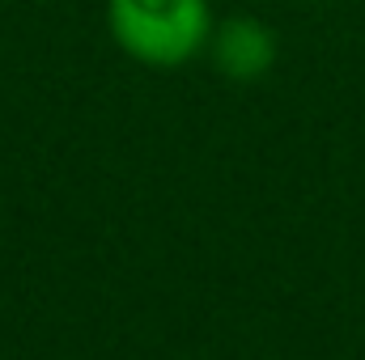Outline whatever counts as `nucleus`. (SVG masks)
Returning <instances> with one entry per match:
<instances>
[{
    "label": "nucleus",
    "instance_id": "f257e3e1",
    "mask_svg": "<svg viewBox=\"0 0 365 360\" xmlns=\"http://www.w3.org/2000/svg\"><path fill=\"white\" fill-rule=\"evenodd\" d=\"M212 0H106L110 43L140 68L175 73L208 51Z\"/></svg>",
    "mask_w": 365,
    "mask_h": 360
},
{
    "label": "nucleus",
    "instance_id": "f03ea898",
    "mask_svg": "<svg viewBox=\"0 0 365 360\" xmlns=\"http://www.w3.org/2000/svg\"><path fill=\"white\" fill-rule=\"evenodd\" d=\"M204 60L217 68V77H225L234 85H255V81H264L272 73V64H276L272 26H264L251 13L221 17L212 26V38H208Z\"/></svg>",
    "mask_w": 365,
    "mask_h": 360
}]
</instances>
